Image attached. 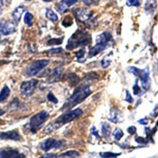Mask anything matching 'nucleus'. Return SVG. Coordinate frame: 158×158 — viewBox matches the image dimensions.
Listing matches in <instances>:
<instances>
[{"label":"nucleus","mask_w":158,"mask_h":158,"mask_svg":"<svg viewBox=\"0 0 158 158\" xmlns=\"http://www.w3.org/2000/svg\"><path fill=\"white\" fill-rule=\"evenodd\" d=\"M80 155V153L76 150H69V152H66L62 154H60L59 157H67V158H75L78 157Z\"/></svg>","instance_id":"5701e85b"},{"label":"nucleus","mask_w":158,"mask_h":158,"mask_svg":"<svg viewBox=\"0 0 158 158\" xmlns=\"http://www.w3.org/2000/svg\"><path fill=\"white\" fill-rule=\"evenodd\" d=\"M133 90H134V93L136 95H140L141 94V89H140V86L138 85V84H137V81H136V84L133 86Z\"/></svg>","instance_id":"72a5a7b5"},{"label":"nucleus","mask_w":158,"mask_h":158,"mask_svg":"<svg viewBox=\"0 0 158 158\" xmlns=\"http://www.w3.org/2000/svg\"><path fill=\"white\" fill-rule=\"evenodd\" d=\"M78 0H61L57 6V10L60 13H65L68 9L77 3Z\"/></svg>","instance_id":"4468645a"},{"label":"nucleus","mask_w":158,"mask_h":158,"mask_svg":"<svg viewBox=\"0 0 158 158\" xmlns=\"http://www.w3.org/2000/svg\"><path fill=\"white\" fill-rule=\"evenodd\" d=\"M1 13H2V11H1V8H0V15H1Z\"/></svg>","instance_id":"a18cd8bd"},{"label":"nucleus","mask_w":158,"mask_h":158,"mask_svg":"<svg viewBox=\"0 0 158 158\" xmlns=\"http://www.w3.org/2000/svg\"><path fill=\"white\" fill-rule=\"evenodd\" d=\"M2 5H3V0H0V8L2 7Z\"/></svg>","instance_id":"37998d69"},{"label":"nucleus","mask_w":158,"mask_h":158,"mask_svg":"<svg viewBox=\"0 0 158 158\" xmlns=\"http://www.w3.org/2000/svg\"><path fill=\"white\" fill-rule=\"evenodd\" d=\"M101 64H102L103 68H108L110 66V64H111V60L108 58H104V59H102Z\"/></svg>","instance_id":"2f4dec72"},{"label":"nucleus","mask_w":158,"mask_h":158,"mask_svg":"<svg viewBox=\"0 0 158 158\" xmlns=\"http://www.w3.org/2000/svg\"><path fill=\"white\" fill-rule=\"evenodd\" d=\"M24 11H25V7H23V6L18 7V8H16L15 10H14V12L12 14L13 19H15L17 23L19 22V19H20V18H22V16H23V14L24 13Z\"/></svg>","instance_id":"dca6fc26"},{"label":"nucleus","mask_w":158,"mask_h":158,"mask_svg":"<svg viewBox=\"0 0 158 158\" xmlns=\"http://www.w3.org/2000/svg\"><path fill=\"white\" fill-rule=\"evenodd\" d=\"M157 66H158V61H157Z\"/></svg>","instance_id":"49530a36"},{"label":"nucleus","mask_w":158,"mask_h":158,"mask_svg":"<svg viewBox=\"0 0 158 158\" xmlns=\"http://www.w3.org/2000/svg\"><path fill=\"white\" fill-rule=\"evenodd\" d=\"M98 1H100V0H82V2H84L85 5H92V4H96Z\"/></svg>","instance_id":"f704fd0d"},{"label":"nucleus","mask_w":158,"mask_h":158,"mask_svg":"<svg viewBox=\"0 0 158 158\" xmlns=\"http://www.w3.org/2000/svg\"><path fill=\"white\" fill-rule=\"evenodd\" d=\"M139 123H140V124H148V119H147V118L140 119V120H139Z\"/></svg>","instance_id":"ea45409f"},{"label":"nucleus","mask_w":158,"mask_h":158,"mask_svg":"<svg viewBox=\"0 0 158 158\" xmlns=\"http://www.w3.org/2000/svg\"><path fill=\"white\" fill-rule=\"evenodd\" d=\"M114 139L116 141H118L122 138V136H123V132H122V130L119 129V128H116L114 131Z\"/></svg>","instance_id":"cd10ccee"},{"label":"nucleus","mask_w":158,"mask_h":158,"mask_svg":"<svg viewBox=\"0 0 158 158\" xmlns=\"http://www.w3.org/2000/svg\"><path fill=\"white\" fill-rule=\"evenodd\" d=\"M91 43V36L90 34L87 33L85 30L78 29L75 32L71 38L68 40V43L66 46V49L68 51H72L74 49L82 46H87Z\"/></svg>","instance_id":"f03ea898"},{"label":"nucleus","mask_w":158,"mask_h":158,"mask_svg":"<svg viewBox=\"0 0 158 158\" xmlns=\"http://www.w3.org/2000/svg\"><path fill=\"white\" fill-rule=\"evenodd\" d=\"M9 95H10V88L7 85H5L2 88L1 92H0V103L4 102L7 98L9 97Z\"/></svg>","instance_id":"aec40b11"},{"label":"nucleus","mask_w":158,"mask_h":158,"mask_svg":"<svg viewBox=\"0 0 158 158\" xmlns=\"http://www.w3.org/2000/svg\"><path fill=\"white\" fill-rule=\"evenodd\" d=\"M92 133L96 136V137H99V135H98V133L96 132V129H95V127H92Z\"/></svg>","instance_id":"a19ab883"},{"label":"nucleus","mask_w":158,"mask_h":158,"mask_svg":"<svg viewBox=\"0 0 158 158\" xmlns=\"http://www.w3.org/2000/svg\"><path fill=\"white\" fill-rule=\"evenodd\" d=\"M85 49H81V50H79V51H77V52H75V56H76V57L79 59V61H80V59L81 58V57H84L85 56Z\"/></svg>","instance_id":"c85d7f7f"},{"label":"nucleus","mask_w":158,"mask_h":158,"mask_svg":"<svg viewBox=\"0 0 158 158\" xmlns=\"http://www.w3.org/2000/svg\"><path fill=\"white\" fill-rule=\"evenodd\" d=\"M24 23L28 26H32L33 24V15L31 13H26L24 16Z\"/></svg>","instance_id":"b1692460"},{"label":"nucleus","mask_w":158,"mask_h":158,"mask_svg":"<svg viewBox=\"0 0 158 158\" xmlns=\"http://www.w3.org/2000/svg\"><path fill=\"white\" fill-rule=\"evenodd\" d=\"M50 61L48 59H39L31 62L25 69V76L26 77H33L38 75L42 71L47 65L49 64Z\"/></svg>","instance_id":"423d86ee"},{"label":"nucleus","mask_w":158,"mask_h":158,"mask_svg":"<svg viewBox=\"0 0 158 158\" xmlns=\"http://www.w3.org/2000/svg\"><path fill=\"white\" fill-rule=\"evenodd\" d=\"M49 113H47L46 111H42L35 115H33L30 118V121L28 123L29 129L32 133H36L38 130L42 127V125L45 123V121L49 118Z\"/></svg>","instance_id":"39448f33"},{"label":"nucleus","mask_w":158,"mask_h":158,"mask_svg":"<svg viewBox=\"0 0 158 158\" xmlns=\"http://www.w3.org/2000/svg\"><path fill=\"white\" fill-rule=\"evenodd\" d=\"M0 158H25V156L15 149H5L0 152Z\"/></svg>","instance_id":"ddd939ff"},{"label":"nucleus","mask_w":158,"mask_h":158,"mask_svg":"<svg viewBox=\"0 0 158 158\" xmlns=\"http://www.w3.org/2000/svg\"><path fill=\"white\" fill-rule=\"evenodd\" d=\"M81 114H82L81 109H75V110H72V111L66 112L65 114H61L59 118H57L56 120H53L52 123H50V124L45 128L44 133L49 134V133L56 131V129H58L59 127L66 124V123H69L75 119L79 118Z\"/></svg>","instance_id":"f257e3e1"},{"label":"nucleus","mask_w":158,"mask_h":158,"mask_svg":"<svg viewBox=\"0 0 158 158\" xmlns=\"http://www.w3.org/2000/svg\"><path fill=\"white\" fill-rule=\"evenodd\" d=\"M63 68L62 67H57L56 69H53L52 74H51V81H57L60 77L62 76V73H63Z\"/></svg>","instance_id":"2eb2a0df"},{"label":"nucleus","mask_w":158,"mask_h":158,"mask_svg":"<svg viewBox=\"0 0 158 158\" xmlns=\"http://www.w3.org/2000/svg\"><path fill=\"white\" fill-rule=\"evenodd\" d=\"M136 127L135 126H130V127H128V129H127V131H128V133L129 134H135L136 133Z\"/></svg>","instance_id":"c9c22d12"},{"label":"nucleus","mask_w":158,"mask_h":158,"mask_svg":"<svg viewBox=\"0 0 158 158\" xmlns=\"http://www.w3.org/2000/svg\"><path fill=\"white\" fill-rule=\"evenodd\" d=\"M73 23H74L73 22V19L70 16H67L62 20V25L65 26V27H69V26H71L73 24Z\"/></svg>","instance_id":"393cba45"},{"label":"nucleus","mask_w":158,"mask_h":158,"mask_svg":"<svg viewBox=\"0 0 158 158\" xmlns=\"http://www.w3.org/2000/svg\"><path fill=\"white\" fill-rule=\"evenodd\" d=\"M64 145H65V142L63 140H56L52 138H49L41 143V148H42L44 152H49L50 149H52V148H60Z\"/></svg>","instance_id":"6e6552de"},{"label":"nucleus","mask_w":158,"mask_h":158,"mask_svg":"<svg viewBox=\"0 0 158 158\" xmlns=\"http://www.w3.org/2000/svg\"><path fill=\"white\" fill-rule=\"evenodd\" d=\"M59 155L56 154V153H47V154H44L43 156H41L40 158H58Z\"/></svg>","instance_id":"473e14b6"},{"label":"nucleus","mask_w":158,"mask_h":158,"mask_svg":"<svg viewBox=\"0 0 158 158\" xmlns=\"http://www.w3.org/2000/svg\"><path fill=\"white\" fill-rule=\"evenodd\" d=\"M102 135L105 138H109L111 135V126L106 122H102Z\"/></svg>","instance_id":"412c9836"},{"label":"nucleus","mask_w":158,"mask_h":158,"mask_svg":"<svg viewBox=\"0 0 158 158\" xmlns=\"http://www.w3.org/2000/svg\"><path fill=\"white\" fill-rule=\"evenodd\" d=\"M97 43L94 47H92L90 51L88 52V57H93L95 56H97L98 53L104 51L109 45V42H111L113 40V37L111 35V33L109 32H104L100 34L99 36H97Z\"/></svg>","instance_id":"20e7f679"},{"label":"nucleus","mask_w":158,"mask_h":158,"mask_svg":"<svg viewBox=\"0 0 158 158\" xmlns=\"http://www.w3.org/2000/svg\"><path fill=\"white\" fill-rule=\"evenodd\" d=\"M50 52V53H56V52H62V49H52V50H51V51H49Z\"/></svg>","instance_id":"58836bf2"},{"label":"nucleus","mask_w":158,"mask_h":158,"mask_svg":"<svg viewBox=\"0 0 158 158\" xmlns=\"http://www.w3.org/2000/svg\"><path fill=\"white\" fill-rule=\"evenodd\" d=\"M4 113H5V112L3 111V110H2L1 108H0V116H1L2 114H4Z\"/></svg>","instance_id":"79ce46f5"},{"label":"nucleus","mask_w":158,"mask_h":158,"mask_svg":"<svg viewBox=\"0 0 158 158\" xmlns=\"http://www.w3.org/2000/svg\"><path fill=\"white\" fill-rule=\"evenodd\" d=\"M90 94H91V90L89 89L87 85H81L70 96V98L67 100V102L63 105V107L61 108V110L65 111V110L72 109L73 107H75L76 105L81 103L84 100H85V98H87V96H89Z\"/></svg>","instance_id":"7ed1b4c3"},{"label":"nucleus","mask_w":158,"mask_h":158,"mask_svg":"<svg viewBox=\"0 0 158 158\" xmlns=\"http://www.w3.org/2000/svg\"><path fill=\"white\" fill-rule=\"evenodd\" d=\"M66 81H68V84H69L71 86H75L80 82V78L76 74H69L66 76Z\"/></svg>","instance_id":"f3484780"},{"label":"nucleus","mask_w":158,"mask_h":158,"mask_svg":"<svg viewBox=\"0 0 158 158\" xmlns=\"http://www.w3.org/2000/svg\"><path fill=\"white\" fill-rule=\"evenodd\" d=\"M0 140H13V141H20L22 136L19 135L18 130H12L8 132L0 133Z\"/></svg>","instance_id":"f8f14e48"},{"label":"nucleus","mask_w":158,"mask_h":158,"mask_svg":"<svg viewBox=\"0 0 158 158\" xmlns=\"http://www.w3.org/2000/svg\"><path fill=\"white\" fill-rule=\"evenodd\" d=\"M135 141H136V142H138V143H147V141H146L145 139L141 138V137H136V138H135Z\"/></svg>","instance_id":"4c0bfd02"},{"label":"nucleus","mask_w":158,"mask_h":158,"mask_svg":"<svg viewBox=\"0 0 158 158\" xmlns=\"http://www.w3.org/2000/svg\"><path fill=\"white\" fill-rule=\"evenodd\" d=\"M74 15L78 20L82 23H86L92 17V11L86 8H78L74 11Z\"/></svg>","instance_id":"9d476101"},{"label":"nucleus","mask_w":158,"mask_h":158,"mask_svg":"<svg viewBox=\"0 0 158 158\" xmlns=\"http://www.w3.org/2000/svg\"><path fill=\"white\" fill-rule=\"evenodd\" d=\"M37 85H38L37 80H30L27 81H23L22 85H20V91L25 96H30L31 94H33Z\"/></svg>","instance_id":"1a4fd4ad"},{"label":"nucleus","mask_w":158,"mask_h":158,"mask_svg":"<svg viewBox=\"0 0 158 158\" xmlns=\"http://www.w3.org/2000/svg\"><path fill=\"white\" fill-rule=\"evenodd\" d=\"M45 2H51V1H52V0H44Z\"/></svg>","instance_id":"c03bdc74"},{"label":"nucleus","mask_w":158,"mask_h":158,"mask_svg":"<svg viewBox=\"0 0 158 158\" xmlns=\"http://www.w3.org/2000/svg\"><path fill=\"white\" fill-rule=\"evenodd\" d=\"M125 92H126V99H125V100H126L127 102H129V103H132V102H133V99H132V97H131V95H130L129 91L126 90Z\"/></svg>","instance_id":"e433bc0d"},{"label":"nucleus","mask_w":158,"mask_h":158,"mask_svg":"<svg viewBox=\"0 0 158 158\" xmlns=\"http://www.w3.org/2000/svg\"><path fill=\"white\" fill-rule=\"evenodd\" d=\"M48 100L51 101V102H52V103H54V104H56V103L58 102L57 98H56V96L53 95V93H52V92H50L49 94H48Z\"/></svg>","instance_id":"7c9ffc66"},{"label":"nucleus","mask_w":158,"mask_h":158,"mask_svg":"<svg viewBox=\"0 0 158 158\" xmlns=\"http://www.w3.org/2000/svg\"><path fill=\"white\" fill-rule=\"evenodd\" d=\"M156 8V0H147L145 4V10L148 14H152Z\"/></svg>","instance_id":"a211bd4d"},{"label":"nucleus","mask_w":158,"mask_h":158,"mask_svg":"<svg viewBox=\"0 0 158 158\" xmlns=\"http://www.w3.org/2000/svg\"><path fill=\"white\" fill-rule=\"evenodd\" d=\"M120 155V153H114V152H101L100 157L101 158H114V157H118Z\"/></svg>","instance_id":"bb28decb"},{"label":"nucleus","mask_w":158,"mask_h":158,"mask_svg":"<svg viewBox=\"0 0 158 158\" xmlns=\"http://www.w3.org/2000/svg\"><path fill=\"white\" fill-rule=\"evenodd\" d=\"M127 5L139 7L141 5V2H140V0H127Z\"/></svg>","instance_id":"c756f323"},{"label":"nucleus","mask_w":158,"mask_h":158,"mask_svg":"<svg viewBox=\"0 0 158 158\" xmlns=\"http://www.w3.org/2000/svg\"><path fill=\"white\" fill-rule=\"evenodd\" d=\"M62 41H63V38H53V39H51L48 41V45L49 46H52V45H60L62 44Z\"/></svg>","instance_id":"a878e982"},{"label":"nucleus","mask_w":158,"mask_h":158,"mask_svg":"<svg viewBox=\"0 0 158 158\" xmlns=\"http://www.w3.org/2000/svg\"><path fill=\"white\" fill-rule=\"evenodd\" d=\"M128 71L134 74L136 77H138L142 82V86L145 90H148L150 86V78H149V71L148 68L140 70L136 67H129Z\"/></svg>","instance_id":"0eeeda50"},{"label":"nucleus","mask_w":158,"mask_h":158,"mask_svg":"<svg viewBox=\"0 0 158 158\" xmlns=\"http://www.w3.org/2000/svg\"><path fill=\"white\" fill-rule=\"evenodd\" d=\"M46 17H47V19H49L50 20H52V23H57L58 22L57 15L52 10H51V9H47V11H46Z\"/></svg>","instance_id":"6ab92c4d"},{"label":"nucleus","mask_w":158,"mask_h":158,"mask_svg":"<svg viewBox=\"0 0 158 158\" xmlns=\"http://www.w3.org/2000/svg\"><path fill=\"white\" fill-rule=\"evenodd\" d=\"M16 31V25L12 22L7 20H0V36L1 35H10Z\"/></svg>","instance_id":"9b49d317"},{"label":"nucleus","mask_w":158,"mask_h":158,"mask_svg":"<svg viewBox=\"0 0 158 158\" xmlns=\"http://www.w3.org/2000/svg\"><path fill=\"white\" fill-rule=\"evenodd\" d=\"M119 115H120V113L118 110L116 109H112V112H111V116L109 118V119L113 121V122H118L119 120Z\"/></svg>","instance_id":"4be33fe9"}]
</instances>
